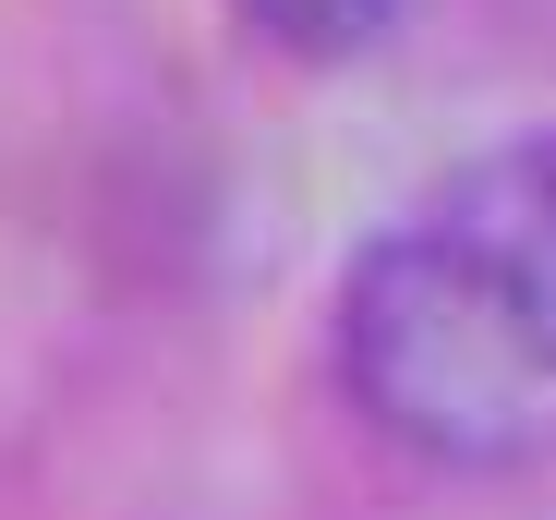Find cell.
<instances>
[{
  "mask_svg": "<svg viewBox=\"0 0 556 520\" xmlns=\"http://www.w3.org/2000/svg\"><path fill=\"white\" fill-rule=\"evenodd\" d=\"M339 388L435 472H508L556 436V327L447 194L376 230L339 279Z\"/></svg>",
  "mask_w": 556,
  "mask_h": 520,
  "instance_id": "cell-1",
  "label": "cell"
},
{
  "mask_svg": "<svg viewBox=\"0 0 556 520\" xmlns=\"http://www.w3.org/2000/svg\"><path fill=\"white\" fill-rule=\"evenodd\" d=\"M230 13H242L278 61H363V49H388L400 0H230Z\"/></svg>",
  "mask_w": 556,
  "mask_h": 520,
  "instance_id": "cell-2",
  "label": "cell"
}]
</instances>
